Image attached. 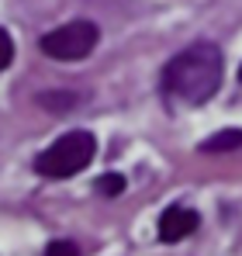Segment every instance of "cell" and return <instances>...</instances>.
Wrapping results in <instances>:
<instances>
[{"label":"cell","instance_id":"obj_9","mask_svg":"<svg viewBox=\"0 0 242 256\" xmlns=\"http://www.w3.org/2000/svg\"><path fill=\"white\" fill-rule=\"evenodd\" d=\"M239 80H242V70H239Z\"/></svg>","mask_w":242,"mask_h":256},{"label":"cell","instance_id":"obj_7","mask_svg":"<svg viewBox=\"0 0 242 256\" xmlns=\"http://www.w3.org/2000/svg\"><path fill=\"white\" fill-rule=\"evenodd\" d=\"M45 256H80V246L70 242V239H56V242H48Z\"/></svg>","mask_w":242,"mask_h":256},{"label":"cell","instance_id":"obj_8","mask_svg":"<svg viewBox=\"0 0 242 256\" xmlns=\"http://www.w3.org/2000/svg\"><path fill=\"white\" fill-rule=\"evenodd\" d=\"M10 59H14V42H10V35L0 28V73L10 66Z\"/></svg>","mask_w":242,"mask_h":256},{"label":"cell","instance_id":"obj_3","mask_svg":"<svg viewBox=\"0 0 242 256\" xmlns=\"http://www.w3.org/2000/svg\"><path fill=\"white\" fill-rule=\"evenodd\" d=\"M97 38H100V32L94 21H70V24H62L42 38V52L59 59V62H76V59L94 52Z\"/></svg>","mask_w":242,"mask_h":256},{"label":"cell","instance_id":"obj_6","mask_svg":"<svg viewBox=\"0 0 242 256\" xmlns=\"http://www.w3.org/2000/svg\"><path fill=\"white\" fill-rule=\"evenodd\" d=\"M121 190H124V176L121 173H108V176L97 180V194H104V198H118Z\"/></svg>","mask_w":242,"mask_h":256},{"label":"cell","instance_id":"obj_1","mask_svg":"<svg viewBox=\"0 0 242 256\" xmlns=\"http://www.w3.org/2000/svg\"><path fill=\"white\" fill-rule=\"evenodd\" d=\"M162 86L173 97H180L184 104L211 100L222 86V52L208 42L184 48L180 56L170 59V66L162 73Z\"/></svg>","mask_w":242,"mask_h":256},{"label":"cell","instance_id":"obj_5","mask_svg":"<svg viewBox=\"0 0 242 256\" xmlns=\"http://www.w3.org/2000/svg\"><path fill=\"white\" fill-rule=\"evenodd\" d=\"M239 146H242V132H239V128H228V132L211 135L201 149H204V152H232V149H239Z\"/></svg>","mask_w":242,"mask_h":256},{"label":"cell","instance_id":"obj_4","mask_svg":"<svg viewBox=\"0 0 242 256\" xmlns=\"http://www.w3.org/2000/svg\"><path fill=\"white\" fill-rule=\"evenodd\" d=\"M198 225H201V218H198L194 208L173 204V208H166L162 218H160V239L162 242H180V239H187Z\"/></svg>","mask_w":242,"mask_h":256},{"label":"cell","instance_id":"obj_2","mask_svg":"<svg viewBox=\"0 0 242 256\" xmlns=\"http://www.w3.org/2000/svg\"><path fill=\"white\" fill-rule=\"evenodd\" d=\"M97 152V142L90 132H66L59 142H52L45 152H38L35 170L48 180H66L73 173H80Z\"/></svg>","mask_w":242,"mask_h":256}]
</instances>
